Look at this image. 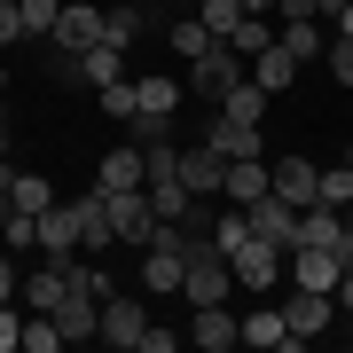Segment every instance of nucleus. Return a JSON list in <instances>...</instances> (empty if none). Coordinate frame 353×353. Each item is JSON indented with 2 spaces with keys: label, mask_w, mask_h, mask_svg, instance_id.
<instances>
[{
  "label": "nucleus",
  "mask_w": 353,
  "mask_h": 353,
  "mask_svg": "<svg viewBox=\"0 0 353 353\" xmlns=\"http://www.w3.org/2000/svg\"><path fill=\"white\" fill-rule=\"evenodd\" d=\"M189 228L181 220H165L157 228V243H150V259H141V290H150V299H181V275H189Z\"/></svg>",
  "instance_id": "f257e3e1"
},
{
  "label": "nucleus",
  "mask_w": 353,
  "mask_h": 353,
  "mask_svg": "<svg viewBox=\"0 0 353 353\" xmlns=\"http://www.w3.org/2000/svg\"><path fill=\"white\" fill-rule=\"evenodd\" d=\"M228 267H236V283H243V290H259V299H267V290L283 283L290 252H275V243H267V236H243L236 252H228Z\"/></svg>",
  "instance_id": "f03ea898"
},
{
  "label": "nucleus",
  "mask_w": 353,
  "mask_h": 353,
  "mask_svg": "<svg viewBox=\"0 0 353 353\" xmlns=\"http://www.w3.org/2000/svg\"><path fill=\"white\" fill-rule=\"evenodd\" d=\"M236 79H252V63H243V55L228 48V39H212V48H204L196 63H189V87H196V94H212V102H220L228 87H236Z\"/></svg>",
  "instance_id": "7ed1b4c3"
},
{
  "label": "nucleus",
  "mask_w": 353,
  "mask_h": 353,
  "mask_svg": "<svg viewBox=\"0 0 353 353\" xmlns=\"http://www.w3.org/2000/svg\"><path fill=\"white\" fill-rule=\"evenodd\" d=\"M267 181H275V196L299 204V212H306V204H322V165H306L299 150H290V157H267Z\"/></svg>",
  "instance_id": "20e7f679"
},
{
  "label": "nucleus",
  "mask_w": 353,
  "mask_h": 353,
  "mask_svg": "<svg viewBox=\"0 0 353 353\" xmlns=\"http://www.w3.org/2000/svg\"><path fill=\"white\" fill-rule=\"evenodd\" d=\"M330 314H338V290H306V283H290V306H283L290 345H306L314 330H330Z\"/></svg>",
  "instance_id": "39448f33"
},
{
  "label": "nucleus",
  "mask_w": 353,
  "mask_h": 353,
  "mask_svg": "<svg viewBox=\"0 0 353 353\" xmlns=\"http://www.w3.org/2000/svg\"><path fill=\"white\" fill-rule=\"evenodd\" d=\"M243 220H252V236H267L275 252H299V204H283L275 189H267L259 204H243Z\"/></svg>",
  "instance_id": "423d86ee"
},
{
  "label": "nucleus",
  "mask_w": 353,
  "mask_h": 353,
  "mask_svg": "<svg viewBox=\"0 0 353 353\" xmlns=\"http://www.w3.org/2000/svg\"><path fill=\"white\" fill-rule=\"evenodd\" d=\"M94 39H102V8H94V0H63V16H55L48 48H63V55H87Z\"/></svg>",
  "instance_id": "0eeeda50"
},
{
  "label": "nucleus",
  "mask_w": 353,
  "mask_h": 353,
  "mask_svg": "<svg viewBox=\"0 0 353 353\" xmlns=\"http://www.w3.org/2000/svg\"><path fill=\"white\" fill-rule=\"evenodd\" d=\"M173 165H181V181H189V196H220V181H228V157L212 141H181Z\"/></svg>",
  "instance_id": "6e6552de"
},
{
  "label": "nucleus",
  "mask_w": 353,
  "mask_h": 353,
  "mask_svg": "<svg viewBox=\"0 0 353 353\" xmlns=\"http://www.w3.org/2000/svg\"><path fill=\"white\" fill-rule=\"evenodd\" d=\"M94 189H150V157H141V141H118V150H102V173H94Z\"/></svg>",
  "instance_id": "1a4fd4ad"
},
{
  "label": "nucleus",
  "mask_w": 353,
  "mask_h": 353,
  "mask_svg": "<svg viewBox=\"0 0 353 353\" xmlns=\"http://www.w3.org/2000/svg\"><path fill=\"white\" fill-rule=\"evenodd\" d=\"M290 283H306V290H338V283H345V259L330 252V243H299V252H290Z\"/></svg>",
  "instance_id": "9d476101"
},
{
  "label": "nucleus",
  "mask_w": 353,
  "mask_h": 353,
  "mask_svg": "<svg viewBox=\"0 0 353 353\" xmlns=\"http://www.w3.org/2000/svg\"><path fill=\"white\" fill-rule=\"evenodd\" d=\"M141 330H150V314H141V299H102V345H118V353H134L141 345Z\"/></svg>",
  "instance_id": "9b49d317"
},
{
  "label": "nucleus",
  "mask_w": 353,
  "mask_h": 353,
  "mask_svg": "<svg viewBox=\"0 0 353 353\" xmlns=\"http://www.w3.org/2000/svg\"><path fill=\"white\" fill-rule=\"evenodd\" d=\"M39 252H48V259H71L79 252V204H48V212H39Z\"/></svg>",
  "instance_id": "f8f14e48"
},
{
  "label": "nucleus",
  "mask_w": 353,
  "mask_h": 353,
  "mask_svg": "<svg viewBox=\"0 0 353 353\" xmlns=\"http://www.w3.org/2000/svg\"><path fill=\"white\" fill-rule=\"evenodd\" d=\"M204 141H212L228 165H236V157H267V126H236V118H212V134H204Z\"/></svg>",
  "instance_id": "ddd939ff"
},
{
  "label": "nucleus",
  "mask_w": 353,
  "mask_h": 353,
  "mask_svg": "<svg viewBox=\"0 0 353 353\" xmlns=\"http://www.w3.org/2000/svg\"><path fill=\"white\" fill-rule=\"evenodd\" d=\"M243 338V322L228 314V306H196V322H189V345H204V353H228Z\"/></svg>",
  "instance_id": "4468645a"
},
{
  "label": "nucleus",
  "mask_w": 353,
  "mask_h": 353,
  "mask_svg": "<svg viewBox=\"0 0 353 353\" xmlns=\"http://www.w3.org/2000/svg\"><path fill=\"white\" fill-rule=\"evenodd\" d=\"M63 299H71V275H63V259H55V267H32V275H24V306H32V314H55Z\"/></svg>",
  "instance_id": "2eb2a0df"
},
{
  "label": "nucleus",
  "mask_w": 353,
  "mask_h": 353,
  "mask_svg": "<svg viewBox=\"0 0 353 353\" xmlns=\"http://www.w3.org/2000/svg\"><path fill=\"white\" fill-rule=\"evenodd\" d=\"M267 189H275V181H267V157H236V165H228V181H220L228 204H259Z\"/></svg>",
  "instance_id": "dca6fc26"
},
{
  "label": "nucleus",
  "mask_w": 353,
  "mask_h": 353,
  "mask_svg": "<svg viewBox=\"0 0 353 353\" xmlns=\"http://www.w3.org/2000/svg\"><path fill=\"white\" fill-rule=\"evenodd\" d=\"M267 102H275V94H267L259 79H236V87L220 94V118H236V126H267Z\"/></svg>",
  "instance_id": "f3484780"
},
{
  "label": "nucleus",
  "mask_w": 353,
  "mask_h": 353,
  "mask_svg": "<svg viewBox=\"0 0 353 353\" xmlns=\"http://www.w3.org/2000/svg\"><path fill=\"white\" fill-rule=\"evenodd\" d=\"M55 322H63V345L71 338H102V299L94 290H71V299L55 306Z\"/></svg>",
  "instance_id": "a211bd4d"
},
{
  "label": "nucleus",
  "mask_w": 353,
  "mask_h": 353,
  "mask_svg": "<svg viewBox=\"0 0 353 353\" xmlns=\"http://www.w3.org/2000/svg\"><path fill=\"white\" fill-rule=\"evenodd\" d=\"M275 39L299 55V63H314V55L330 48V24H322V16H299V24H275Z\"/></svg>",
  "instance_id": "6ab92c4d"
},
{
  "label": "nucleus",
  "mask_w": 353,
  "mask_h": 353,
  "mask_svg": "<svg viewBox=\"0 0 353 353\" xmlns=\"http://www.w3.org/2000/svg\"><path fill=\"white\" fill-rule=\"evenodd\" d=\"M252 79H259L267 94H290V79H299V55H290L283 39H275V48H267V55H252Z\"/></svg>",
  "instance_id": "aec40b11"
},
{
  "label": "nucleus",
  "mask_w": 353,
  "mask_h": 353,
  "mask_svg": "<svg viewBox=\"0 0 353 353\" xmlns=\"http://www.w3.org/2000/svg\"><path fill=\"white\" fill-rule=\"evenodd\" d=\"M228 48H236L243 63H252V55H267V48H275V24H267V16H252V8H243L236 24H228Z\"/></svg>",
  "instance_id": "412c9836"
},
{
  "label": "nucleus",
  "mask_w": 353,
  "mask_h": 353,
  "mask_svg": "<svg viewBox=\"0 0 353 353\" xmlns=\"http://www.w3.org/2000/svg\"><path fill=\"white\" fill-rule=\"evenodd\" d=\"M79 79H87V87H110V79H126V48H110V39H94V48L79 55Z\"/></svg>",
  "instance_id": "4be33fe9"
},
{
  "label": "nucleus",
  "mask_w": 353,
  "mask_h": 353,
  "mask_svg": "<svg viewBox=\"0 0 353 353\" xmlns=\"http://www.w3.org/2000/svg\"><path fill=\"white\" fill-rule=\"evenodd\" d=\"M243 345H290V322H283V306H259V314H243Z\"/></svg>",
  "instance_id": "5701e85b"
},
{
  "label": "nucleus",
  "mask_w": 353,
  "mask_h": 353,
  "mask_svg": "<svg viewBox=\"0 0 353 353\" xmlns=\"http://www.w3.org/2000/svg\"><path fill=\"white\" fill-rule=\"evenodd\" d=\"M32 243H39V212H16L8 204L0 212V252H32Z\"/></svg>",
  "instance_id": "b1692460"
},
{
  "label": "nucleus",
  "mask_w": 353,
  "mask_h": 353,
  "mask_svg": "<svg viewBox=\"0 0 353 353\" xmlns=\"http://www.w3.org/2000/svg\"><path fill=\"white\" fill-rule=\"evenodd\" d=\"M134 102H141L150 118H173V110H181V87H173V79H134Z\"/></svg>",
  "instance_id": "393cba45"
},
{
  "label": "nucleus",
  "mask_w": 353,
  "mask_h": 353,
  "mask_svg": "<svg viewBox=\"0 0 353 353\" xmlns=\"http://www.w3.org/2000/svg\"><path fill=\"white\" fill-rule=\"evenodd\" d=\"M141 16H150V8H134V0H126V8H102V39H110V48H134Z\"/></svg>",
  "instance_id": "a878e982"
},
{
  "label": "nucleus",
  "mask_w": 353,
  "mask_h": 353,
  "mask_svg": "<svg viewBox=\"0 0 353 353\" xmlns=\"http://www.w3.org/2000/svg\"><path fill=\"white\" fill-rule=\"evenodd\" d=\"M8 204H16V212H48V204H55V189H48V173H16V189H8Z\"/></svg>",
  "instance_id": "bb28decb"
},
{
  "label": "nucleus",
  "mask_w": 353,
  "mask_h": 353,
  "mask_svg": "<svg viewBox=\"0 0 353 353\" xmlns=\"http://www.w3.org/2000/svg\"><path fill=\"white\" fill-rule=\"evenodd\" d=\"M212 39H220V32L204 24V16H181V24H173V55H189V63H196V55L212 48Z\"/></svg>",
  "instance_id": "cd10ccee"
},
{
  "label": "nucleus",
  "mask_w": 353,
  "mask_h": 353,
  "mask_svg": "<svg viewBox=\"0 0 353 353\" xmlns=\"http://www.w3.org/2000/svg\"><path fill=\"white\" fill-rule=\"evenodd\" d=\"M322 204H338V212L353 204V157L345 165H322Z\"/></svg>",
  "instance_id": "c85d7f7f"
},
{
  "label": "nucleus",
  "mask_w": 353,
  "mask_h": 353,
  "mask_svg": "<svg viewBox=\"0 0 353 353\" xmlns=\"http://www.w3.org/2000/svg\"><path fill=\"white\" fill-rule=\"evenodd\" d=\"M0 353H24V299L0 306Z\"/></svg>",
  "instance_id": "c756f323"
},
{
  "label": "nucleus",
  "mask_w": 353,
  "mask_h": 353,
  "mask_svg": "<svg viewBox=\"0 0 353 353\" xmlns=\"http://www.w3.org/2000/svg\"><path fill=\"white\" fill-rule=\"evenodd\" d=\"M16 8H24L32 39H48V32H55V16H63V0H16Z\"/></svg>",
  "instance_id": "7c9ffc66"
},
{
  "label": "nucleus",
  "mask_w": 353,
  "mask_h": 353,
  "mask_svg": "<svg viewBox=\"0 0 353 353\" xmlns=\"http://www.w3.org/2000/svg\"><path fill=\"white\" fill-rule=\"evenodd\" d=\"M141 102H134V79H110V87H102V118H134Z\"/></svg>",
  "instance_id": "2f4dec72"
},
{
  "label": "nucleus",
  "mask_w": 353,
  "mask_h": 353,
  "mask_svg": "<svg viewBox=\"0 0 353 353\" xmlns=\"http://www.w3.org/2000/svg\"><path fill=\"white\" fill-rule=\"evenodd\" d=\"M322 63H330V79H345V87H353V39H338V32H330V48H322Z\"/></svg>",
  "instance_id": "473e14b6"
},
{
  "label": "nucleus",
  "mask_w": 353,
  "mask_h": 353,
  "mask_svg": "<svg viewBox=\"0 0 353 353\" xmlns=\"http://www.w3.org/2000/svg\"><path fill=\"white\" fill-rule=\"evenodd\" d=\"M16 39H32V24H24L16 0H0V48H16Z\"/></svg>",
  "instance_id": "72a5a7b5"
},
{
  "label": "nucleus",
  "mask_w": 353,
  "mask_h": 353,
  "mask_svg": "<svg viewBox=\"0 0 353 353\" xmlns=\"http://www.w3.org/2000/svg\"><path fill=\"white\" fill-rule=\"evenodd\" d=\"M196 16H204V24H212V32L228 39V24H236V16H243V0H204V8H196Z\"/></svg>",
  "instance_id": "f704fd0d"
},
{
  "label": "nucleus",
  "mask_w": 353,
  "mask_h": 353,
  "mask_svg": "<svg viewBox=\"0 0 353 353\" xmlns=\"http://www.w3.org/2000/svg\"><path fill=\"white\" fill-rule=\"evenodd\" d=\"M181 338H189V330H157V322H150V330H141V345H134V353H173Z\"/></svg>",
  "instance_id": "c9c22d12"
},
{
  "label": "nucleus",
  "mask_w": 353,
  "mask_h": 353,
  "mask_svg": "<svg viewBox=\"0 0 353 353\" xmlns=\"http://www.w3.org/2000/svg\"><path fill=\"white\" fill-rule=\"evenodd\" d=\"M8 299H24V275H16V259L0 252V306H8Z\"/></svg>",
  "instance_id": "e433bc0d"
},
{
  "label": "nucleus",
  "mask_w": 353,
  "mask_h": 353,
  "mask_svg": "<svg viewBox=\"0 0 353 353\" xmlns=\"http://www.w3.org/2000/svg\"><path fill=\"white\" fill-rule=\"evenodd\" d=\"M330 32H338V39H353V0H345L338 16H330Z\"/></svg>",
  "instance_id": "4c0bfd02"
},
{
  "label": "nucleus",
  "mask_w": 353,
  "mask_h": 353,
  "mask_svg": "<svg viewBox=\"0 0 353 353\" xmlns=\"http://www.w3.org/2000/svg\"><path fill=\"white\" fill-rule=\"evenodd\" d=\"M8 189H16V165L0 157V212H8Z\"/></svg>",
  "instance_id": "58836bf2"
},
{
  "label": "nucleus",
  "mask_w": 353,
  "mask_h": 353,
  "mask_svg": "<svg viewBox=\"0 0 353 353\" xmlns=\"http://www.w3.org/2000/svg\"><path fill=\"white\" fill-rule=\"evenodd\" d=\"M243 8H252V16H275V0H243Z\"/></svg>",
  "instance_id": "ea45409f"
},
{
  "label": "nucleus",
  "mask_w": 353,
  "mask_h": 353,
  "mask_svg": "<svg viewBox=\"0 0 353 353\" xmlns=\"http://www.w3.org/2000/svg\"><path fill=\"white\" fill-rule=\"evenodd\" d=\"M314 8H322V24H330V16H338V8H345V0H314Z\"/></svg>",
  "instance_id": "a19ab883"
},
{
  "label": "nucleus",
  "mask_w": 353,
  "mask_h": 353,
  "mask_svg": "<svg viewBox=\"0 0 353 353\" xmlns=\"http://www.w3.org/2000/svg\"><path fill=\"white\" fill-rule=\"evenodd\" d=\"M0 157H8V110H0Z\"/></svg>",
  "instance_id": "79ce46f5"
},
{
  "label": "nucleus",
  "mask_w": 353,
  "mask_h": 353,
  "mask_svg": "<svg viewBox=\"0 0 353 353\" xmlns=\"http://www.w3.org/2000/svg\"><path fill=\"white\" fill-rule=\"evenodd\" d=\"M196 8H204V0H196Z\"/></svg>",
  "instance_id": "37998d69"
}]
</instances>
